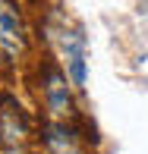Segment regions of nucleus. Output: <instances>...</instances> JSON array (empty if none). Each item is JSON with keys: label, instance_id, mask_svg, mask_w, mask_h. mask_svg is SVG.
<instances>
[{"label": "nucleus", "instance_id": "obj_1", "mask_svg": "<svg viewBox=\"0 0 148 154\" xmlns=\"http://www.w3.org/2000/svg\"><path fill=\"white\" fill-rule=\"evenodd\" d=\"M51 41L60 47V57L66 63V75L76 88H85V35L66 22H51L47 25Z\"/></svg>", "mask_w": 148, "mask_h": 154}, {"label": "nucleus", "instance_id": "obj_2", "mask_svg": "<svg viewBox=\"0 0 148 154\" xmlns=\"http://www.w3.org/2000/svg\"><path fill=\"white\" fill-rule=\"evenodd\" d=\"M25 47H29V35L16 0H0V63L6 66L19 63L25 57Z\"/></svg>", "mask_w": 148, "mask_h": 154}, {"label": "nucleus", "instance_id": "obj_3", "mask_svg": "<svg viewBox=\"0 0 148 154\" xmlns=\"http://www.w3.org/2000/svg\"><path fill=\"white\" fill-rule=\"evenodd\" d=\"M32 123L22 104L10 91H0V148L3 151H22L29 145Z\"/></svg>", "mask_w": 148, "mask_h": 154}, {"label": "nucleus", "instance_id": "obj_4", "mask_svg": "<svg viewBox=\"0 0 148 154\" xmlns=\"http://www.w3.org/2000/svg\"><path fill=\"white\" fill-rule=\"evenodd\" d=\"M41 85H44V104L60 123L73 120L76 116V104H73V91H69V75L66 69H60L57 63H44V72H41Z\"/></svg>", "mask_w": 148, "mask_h": 154}, {"label": "nucleus", "instance_id": "obj_5", "mask_svg": "<svg viewBox=\"0 0 148 154\" xmlns=\"http://www.w3.org/2000/svg\"><path fill=\"white\" fill-rule=\"evenodd\" d=\"M44 145L51 154H79V135L69 123H44Z\"/></svg>", "mask_w": 148, "mask_h": 154}]
</instances>
